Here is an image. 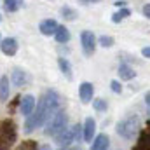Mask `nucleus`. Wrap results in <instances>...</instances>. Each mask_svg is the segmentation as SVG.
Instances as JSON below:
<instances>
[{"label":"nucleus","mask_w":150,"mask_h":150,"mask_svg":"<svg viewBox=\"0 0 150 150\" xmlns=\"http://www.w3.org/2000/svg\"><path fill=\"white\" fill-rule=\"evenodd\" d=\"M58 65H59V68H61L63 75H67V79H72V67H70L68 59H65V58H59V59H58Z\"/></svg>","instance_id":"6ab92c4d"},{"label":"nucleus","mask_w":150,"mask_h":150,"mask_svg":"<svg viewBox=\"0 0 150 150\" xmlns=\"http://www.w3.org/2000/svg\"><path fill=\"white\" fill-rule=\"evenodd\" d=\"M100 44H101L103 47H112L113 45V38L108 37V35H101V37H100Z\"/></svg>","instance_id":"b1692460"},{"label":"nucleus","mask_w":150,"mask_h":150,"mask_svg":"<svg viewBox=\"0 0 150 150\" xmlns=\"http://www.w3.org/2000/svg\"><path fill=\"white\" fill-rule=\"evenodd\" d=\"M74 136H75V142H80L82 140V126L80 124H77V126H74Z\"/></svg>","instance_id":"393cba45"},{"label":"nucleus","mask_w":150,"mask_h":150,"mask_svg":"<svg viewBox=\"0 0 150 150\" xmlns=\"http://www.w3.org/2000/svg\"><path fill=\"white\" fill-rule=\"evenodd\" d=\"M138 127H140V119L136 115H131L117 124V133L126 140H133L138 133Z\"/></svg>","instance_id":"7ed1b4c3"},{"label":"nucleus","mask_w":150,"mask_h":150,"mask_svg":"<svg viewBox=\"0 0 150 150\" xmlns=\"http://www.w3.org/2000/svg\"><path fill=\"white\" fill-rule=\"evenodd\" d=\"M16 140V127L11 120L2 122L0 126V150H7Z\"/></svg>","instance_id":"20e7f679"},{"label":"nucleus","mask_w":150,"mask_h":150,"mask_svg":"<svg viewBox=\"0 0 150 150\" xmlns=\"http://www.w3.org/2000/svg\"><path fill=\"white\" fill-rule=\"evenodd\" d=\"M133 150H150V129H143L140 133L138 142L133 147Z\"/></svg>","instance_id":"9d476101"},{"label":"nucleus","mask_w":150,"mask_h":150,"mask_svg":"<svg viewBox=\"0 0 150 150\" xmlns=\"http://www.w3.org/2000/svg\"><path fill=\"white\" fill-rule=\"evenodd\" d=\"M93 107H94L98 112H105V110H107V100H101V98H100V100H94V101H93Z\"/></svg>","instance_id":"4be33fe9"},{"label":"nucleus","mask_w":150,"mask_h":150,"mask_svg":"<svg viewBox=\"0 0 150 150\" xmlns=\"http://www.w3.org/2000/svg\"><path fill=\"white\" fill-rule=\"evenodd\" d=\"M61 150H80L79 147H74V149H70V147H65V149H61Z\"/></svg>","instance_id":"c756f323"},{"label":"nucleus","mask_w":150,"mask_h":150,"mask_svg":"<svg viewBox=\"0 0 150 150\" xmlns=\"http://www.w3.org/2000/svg\"><path fill=\"white\" fill-rule=\"evenodd\" d=\"M143 14L147 16L150 19V4H147V5H143Z\"/></svg>","instance_id":"bb28decb"},{"label":"nucleus","mask_w":150,"mask_h":150,"mask_svg":"<svg viewBox=\"0 0 150 150\" xmlns=\"http://www.w3.org/2000/svg\"><path fill=\"white\" fill-rule=\"evenodd\" d=\"M108 136L107 134H98L94 140H93V147L91 150H108Z\"/></svg>","instance_id":"ddd939ff"},{"label":"nucleus","mask_w":150,"mask_h":150,"mask_svg":"<svg viewBox=\"0 0 150 150\" xmlns=\"http://www.w3.org/2000/svg\"><path fill=\"white\" fill-rule=\"evenodd\" d=\"M61 14H63V18H65V19H70V21H74L75 16H77L74 9H70V7H67V5L61 9Z\"/></svg>","instance_id":"412c9836"},{"label":"nucleus","mask_w":150,"mask_h":150,"mask_svg":"<svg viewBox=\"0 0 150 150\" xmlns=\"http://www.w3.org/2000/svg\"><path fill=\"white\" fill-rule=\"evenodd\" d=\"M67 120H68V117H67L65 110H56V112L47 119V126H45V131H44V133H45L47 136H56V134H59V133L67 127Z\"/></svg>","instance_id":"f03ea898"},{"label":"nucleus","mask_w":150,"mask_h":150,"mask_svg":"<svg viewBox=\"0 0 150 150\" xmlns=\"http://www.w3.org/2000/svg\"><path fill=\"white\" fill-rule=\"evenodd\" d=\"M52 113L54 112H51V110L47 108V105H45V101H44V98H42L40 103H38V107H37V112H32L28 115V120H26V133H32L35 127H40Z\"/></svg>","instance_id":"f257e3e1"},{"label":"nucleus","mask_w":150,"mask_h":150,"mask_svg":"<svg viewBox=\"0 0 150 150\" xmlns=\"http://www.w3.org/2000/svg\"><path fill=\"white\" fill-rule=\"evenodd\" d=\"M145 101H147V107L150 108V93H147V96H145Z\"/></svg>","instance_id":"c85d7f7f"},{"label":"nucleus","mask_w":150,"mask_h":150,"mask_svg":"<svg viewBox=\"0 0 150 150\" xmlns=\"http://www.w3.org/2000/svg\"><path fill=\"white\" fill-rule=\"evenodd\" d=\"M110 87H112V91L115 93V94H119V93L122 91V86H120L117 80H112V82H110Z\"/></svg>","instance_id":"a878e982"},{"label":"nucleus","mask_w":150,"mask_h":150,"mask_svg":"<svg viewBox=\"0 0 150 150\" xmlns=\"http://www.w3.org/2000/svg\"><path fill=\"white\" fill-rule=\"evenodd\" d=\"M0 42H2V37H0Z\"/></svg>","instance_id":"473e14b6"},{"label":"nucleus","mask_w":150,"mask_h":150,"mask_svg":"<svg viewBox=\"0 0 150 150\" xmlns=\"http://www.w3.org/2000/svg\"><path fill=\"white\" fill-rule=\"evenodd\" d=\"M80 42H82V51L86 56H91L96 49V38L93 35V32H82L80 35Z\"/></svg>","instance_id":"39448f33"},{"label":"nucleus","mask_w":150,"mask_h":150,"mask_svg":"<svg viewBox=\"0 0 150 150\" xmlns=\"http://www.w3.org/2000/svg\"><path fill=\"white\" fill-rule=\"evenodd\" d=\"M72 142H75V136H74V127H65L59 134H56V143L59 147H68Z\"/></svg>","instance_id":"423d86ee"},{"label":"nucleus","mask_w":150,"mask_h":150,"mask_svg":"<svg viewBox=\"0 0 150 150\" xmlns=\"http://www.w3.org/2000/svg\"><path fill=\"white\" fill-rule=\"evenodd\" d=\"M119 75L122 80H131L134 77V70L129 67V65H120L119 67Z\"/></svg>","instance_id":"dca6fc26"},{"label":"nucleus","mask_w":150,"mask_h":150,"mask_svg":"<svg viewBox=\"0 0 150 150\" xmlns=\"http://www.w3.org/2000/svg\"><path fill=\"white\" fill-rule=\"evenodd\" d=\"M129 14H131V11H129V9H120L119 12H115V14H113L112 21H113V23H119V21H122L124 18H127Z\"/></svg>","instance_id":"aec40b11"},{"label":"nucleus","mask_w":150,"mask_h":150,"mask_svg":"<svg viewBox=\"0 0 150 150\" xmlns=\"http://www.w3.org/2000/svg\"><path fill=\"white\" fill-rule=\"evenodd\" d=\"M23 5V0H4V9L7 12H16Z\"/></svg>","instance_id":"a211bd4d"},{"label":"nucleus","mask_w":150,"mask_h":150,"mask_svg":"<svg viewBox=\"0 0 150 150\" xmlns=\"http://www.w3.org/2000/svg\"><path fill=\"white\" fill-rule=\"evenodd\" d=\"M0 49L5 56H14L18 52V40L16 38H4L0 42Z\"/></svg>","instance_id":"0eeeda50"},{"label":"nucleus","mask_w":150,"mask_h":150,"mask_svg":"<svg viewBox=\"0 0 150 150\" xmlns=\"http://www.w3.org/2000/svg\"><path fill=\"white\" fill-rule=\"evenodd\" d=\"M93 93H94V87L91 82H82L80 87H79V94H80V100L82 103H89L93 100Z\"/></svg>","instance_id":"6e6552de"},{"label":"nucleus","mask_w":150,"mask_h":150,"mask_svg":"<svg viewBox=\"0 0 150 150\" xmlns=\"http://www.w3.org/2000/svg\"><path fill=\"white\" fill-rule=\"evenodd\" d=\"M18 150H37V143H35V142H32V140L23 142V145H19V149H18Z\"/></svg>","instance_id":"5701e85b"},{"label":"nucleus","mask_w":150,"mask_h":150,"mask_svg":"<svg viewBox=\"0 0 150 150\" xmlns=\"http://www.w3.org/2000/svg\"><path fill=\"white\" fill-rule=\"evenodd\" d=\"M0 98L2 100H7L9 98V77L4 75L0 79Z\"/></svg>","instance_id":"f3484780"},{"label":"nucleus","mask_w":150,"mask_h":150,"mask_svg":"<svg viewBox=\"0 0 150 150\" xmlns=\"http://www.w3.org/2000/svg\"><path fill=\"white\" fill-rule=\"evenodd\" d=\"M82 129H84V140L86 142H93V136H94V131H96L94 119L93 117H87L86 122H84V126H82Z\"/></svg>","instance_id":"f8f14e48"},{"label":"nucleus","mask_w":150,"mask_h":150,"mask_svg":"<svg viewBox=\"0 0 150 150\" xmlns=\"http://www.w3.org/2000/svg\"><path fill=\"white\" fill-rule=\"evenodd\" d=\"M142 54H143L145 58H150V47H143V49H142Z\"/></svg>","instance_id":"cd10ccee"},{"label":"nucleus","mask_w":150,"mask_h":150,"mask_svg":"<svg viewBox=\"0 0 150 150\" xmlns=\"http://www.w3.org/2000/svg\"><path fill=\"white\" fill-rule=\"evenodd\" d=\"M58 26H59V25H58L54 19H44V21L38 25V30H40L42 35H54L56 30H58Z\"/></svg>","instance_id":"9b49d317"},{"label":"nucleus","mask_w":150,"mask_h":150,"mask_svg":"<svg viewBox=\"0 0 150 150\" xmlns=\"http://www.w3.org/2000/svg\"><path fill=\"white\" fill-rule=\"evenodd\" d=\"M33 108H35V98H33L32 94L23 96V98H21V103H19L21 113H23V115H30V113L33 112Z\"/></svg>","instance_id":"1a4fd4ad"},{"label":"nucleus","mask_w":150,"mask_h":150,"mask_svg":"<svg viewBox=\"0 0 150 150\" xmlns=\"http://www.w3.org/2000/svg\"><path fill=\"white\" fill-rule=\"evenodd\" d=\"M54 37H56V40H58L59 44H65V42L70 40V32H68V28H65V26H58Z\"/></svg>","instance_id":"2eb2a0df"},{"label":"nucleus","mask_w":150,"mask_h":150,"mask_svg":"<svg viewBox=\"0 0 150 150\" xmlns=\"http://www.w3.org/2000/svg\"><path fill=\"white\" fill-rule=\"evenodd\" d=\"M0 21H2V16H0Z\"/></svg>","instance_id":"2f4dec72"},{"label":"nucleus","mask_w":150,"mask_h":150,"mask_svg":"<svg viewBox=\"0 0 150 150\" xmlns=\"http://www.w3.org/2000/svg\"><path fill=\"white\" fill-rule=\"evenodd\" d=\"M80 2H87L89 4V2H100V0H80Z\"/></svg>","instance_id":"7c9ffc66"},{"label":"nucleus","mask_w":150,"mask_h":150,"mask_svg":"<svg viewBox=\"0 0 150 150\" xmlns=\"http://www.w3.org/2000/svg\"><path fill=\"white\" fill-rule=\"evenodd\" d=\"M11 80H12V84H14V86H25V84L28 82V75H26V72H23V70L16 68V70L12 72Z\"/></svg>","instance_id":"4468645a"}]
</instances>
